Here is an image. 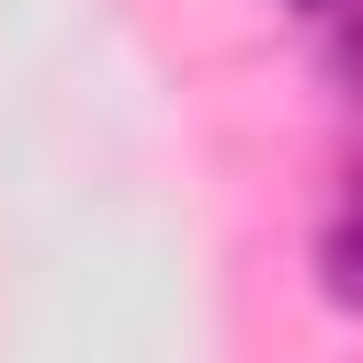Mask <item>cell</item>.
<instances>
[{
	"instance_id": "3957f363",
	"label": "cell",
	"mask_w": 363,
	"mask_h": 363,
	"mask_svg": "<svg viewBox=\"0 0 363 363\" xmlns=\"http://www.w3.org/2000/svg\"><path fill=\"white\" fill-rule=\"evenodd\" d=\"M284 11H340V0H284Z\"/></svg>"
},
{
	"instance_id": "6da1fadb",
	"label": "cell",
	"mask_w": 363,
	"mask_h": 363,
	"mask_svg": "<svg viewBox=\"0 0 363 363\" xmlns=\"http://www.w3.org/2000/svg\"><path fill=\"white\" fill-rule=\"evenodd\" d=\"M318 295L363 318V193H352V204H340V216L318 227Z\"/></svg>"
},
{
	"instance_id": "7a4b0ae2",
	"label": "cell",
	"mask_w": 363,
	"mask_h": 363,
	"mask_svg": "<svg viewBox=\"0 0 363 363\" xmlns=\"http://www.w3.org/2000/svg\"><path fill=\"white\" fill-rule=\"evenodd\" d=\"M329 79L363 102V0H340V11H329Z\"/></svg>"
}]
</instances>
